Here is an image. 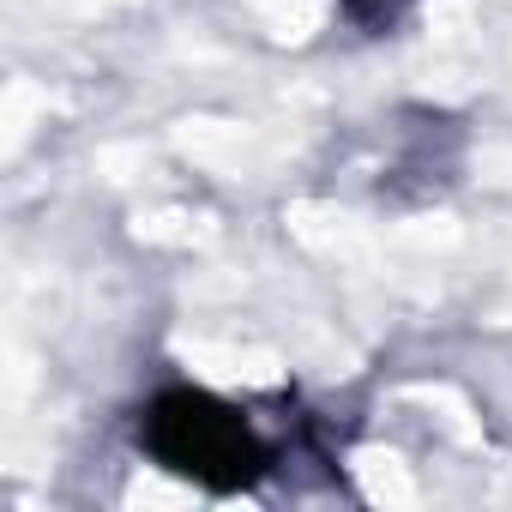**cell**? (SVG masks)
<instances>
[{
	"instance_id": "obj_1",
	"label": "cell",
	"mask_w": 512,
	"mask_h": 512,
	"mask_svg": "<svg viewBox=\"0 0 512 512\" xmlns=\"http://www.w3.org/2000/svg\"><path fill=\"white\" fill-rule=\"evenodd\" d=\"M133 434L157 470L205 494H241L272 476V440L253 428L247 410H235L205 386H157L139 404Z\"/></svg>"
}]
</instances>
